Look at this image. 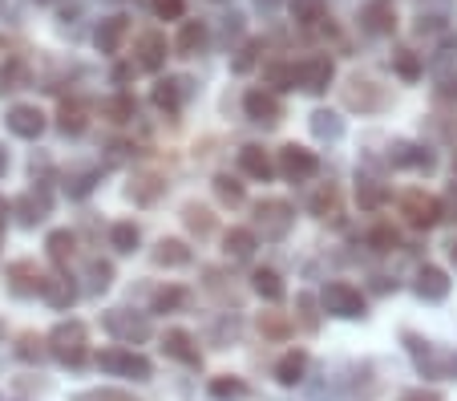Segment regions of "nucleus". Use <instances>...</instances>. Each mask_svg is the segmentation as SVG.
<instances>
[{
    "label": "nucleus",
    "mask_w": 457,
    "mask_h": 401,
    "mask_svg": "<svg viewBox=\"0 0 457 401\" xmlns=\"http://www.w3.org/2000/svg\"><path fill=\"white\" fill-rule=\"evenodd\" d=\"M337 203H340L337 187H332V183H324V187H320L316 195H312V203H308V207H312V215L328 219V215H337Z\"/></svg>",
    "instance_id": "nucleus-40"
},
{
    "label": "nucleus",
    "mask_w": 457,
    "mask_h": 401,
    "mask_svg": "<svg viewBox=\"0 0 457 401\" xmlns=\"http://www.w3.org/2000/svg\"><path fill=\"white\" fill-rule=\"evenodd\" d=\"M162 191H166V183L158 175H138L134 179V187H129V199L134 203H154Z\"/></svg>",
    "instance_id": "nucleus-38"
},
{
    "label": "nucleus",
    "mask_w": 457,
    "mask_h": 401,
    "mask_svg": "<svg viewBox=\"0 0 457 401\" xmlns=\"http://www.w3.org/2000/svg\"><path fill=\"white\" fill-rule=\"evenodd\" d=\"M356 199H361V207H380V203H385V187L377 183V179H361V183H356Z\"/></svg>",
    "instance_id": "nucleus-45"
},
{
    "label": "nucleus",
    "mask_w": 457,
    "mask_h": 401,
    "mask_svg": "<svg viewBox=\"0 0 457 401\" xmlns=\"http://www.w3.org/2000/svg\"><path fill=\"white\" fill-rule=\"evenodd\" d=\"M110 284H113V268H110V263H102V260L89 263V292H105Z\"/></svg>",
    "instance_id": "nucleus-49"
},
{
    "label": "nucleus",
    "mask_w": 457,
    "mask_h": 401,
    "mask_svg": "<svg viewBox=\"0 0 457 401\" xmlns=\"http://www.w3.org/2000/svg\"><path fill=\"white\" fill-rule=\"evenodd\" d=\"M401 215L425 231V227H433L441 219V203L425 191H409V195H401Z\"/></svg>",
    "instance_id": "nucleus-13"
},
{
    "label": "nucleus",
    "mask_w": 457,
    "mask_h": 401,
    "mask_svg": "<svg viewBox=\"0 0 457 401\" xmlns=\"http://www.w3.org/2000/svg\"><path fill=\"white\" fill-rule=\"evenodd\" d=\"M303 373H308V353L303 349H292V353L279 357V365H276V381L279 385H300Z\"/></svg>",
    "instance_id": "nucleus-28"
},
{
    "label": "nucleus",
    "mask_w": 457,
    "mask_h": 401,
    "mask_svg": "<svg viewBox=\"0 0 457 401\" xmlns=\"http://www.w3.org/2000/svg\"><path fill=\"white\" fill-rule=\"evenodd\" d=\"M41 297H45V305H53L57 313H65V308L78 300V288H73V280H70V272L61 268V272H53V276H45V288H41Z\"/></svg>",
    "instance_id": "nucleus-19"
},
{
    "label": "nucleus",
    "mask_w": 457,
    "mask_h": 401,
    "mask_svg": "<svg viewBox=\"0 0 457 401\" xmlns=\"http://www.w3.org/2000/svg\"><path fill=\"white\" fill-rule=\"evenodd\" d=\"M401 340H405V349L417 357V369H421V377H429V381H457V349H437L433 340L417 337V332H401Z\"/></svg>",
    "instance_id": "nucleus-1"
},
{
    "label": "nucleus",
    "mask_w": 457,
    "mask_h": 401,
    "mask_svg": "<svg viewBox=\"0 0 457 401\" xmlns=\"http://www.w3.org/2000/svg\"><path fill=\"white\" fill-rule=\"evenodd\" d=\"M279 175L284 179H292V183H308V179H316L320 175V158H316V150H308V146H295V142H287L284 150H279Z\"/></svg>",
    "instance_id": "nucleus-7"
},
{
    "label": "nucleus",
    "mask_w": 457,
    "mask_h": 401,
    "mask_svg": "<svg viewBox=\"0 0 457 401\" xmlns=\"http://www.w3.org/2000/svg\"><path fill=\"white\" fill-rule=\"evenodd\" d=\"M150 13L158 21H182L187 17V0H150Z\"/></svg>",
    "instance_id": "nucleus-47"
},
{
    "label": "nucleus",
    "mask_w": 457,
    "mask_h": 401,
    "mask_svg": "<svg viewBox=\"0 0 457 401\" xmlns=\"http://www.w3.org/2000/svg\"><path fill=\"white\" fill-rule=\"evenodd\" d=\"M182 305H187V288H179V284L154 292V313H174V308H182Z\"/></svg>",
    "instance_id": "nucleus-44"
},
{
    "label": "nucleus",
    "mask_w": 457,
    "mask_h": 401,
    "mask_svg": "<svg viewBox=\"0 0 457 401\" xmlns=\"http://www.w3.org/2000/svg\"><path fill=\"white\" fill-rule=\"evenodd\" d=\"M292 223H295V215H292V207H287L284 199H263V203H255V236H263V239H284L287 231H292Z\"/></svg>",
    "instance_id": "nucleus-5"
},
{
    "label": "nucleus",
    "mask_w": 457,
    "mask_h": 401,
    "mask_svg": "<svg viewBox=\"0 0 457 401\" xmlns=\"http://www.w3.org/2000/svg\"><path fill=\"white\" fill-rule=\"evenodd\" d=\"M162 353L166 357H174V361H182V365H190V369L203 365V353H199V345H195V337H190L187 329H166Z\"/></svg>",
    "instance_id": "nucleus-17"
},
{
    "label": "nucleus",
    "mask_w": 457,
    "mask_h": 401,
    "mask_svg": "<svg viewBox=\"0 0 457 401\" xmlns=\"http://www.w3.org/2000/svg\"><path fill=\"white\" fill-rule=\"evenodd\" d=\"M295 308H300V324H303V329H308V332H316V300H312L308 297V292H303V297L300 300H295Z\"/></svg>",
    "instance_id": "nucleus-53"
},
{
    "label": "nucleus",
    "mask_w": 457,
    "mask_h": 401,
    "mask_svg": "<svg viewBox=\"0 0 457 401\" xmlns=\"http://www.w3.org/2000/svg\"><path fill=\"white\" fill-rule=\"evenodd\" d=\"M89 126V110L81 102H61L57 110V130L61 134H70V138H78V134H86Z\"/></svg>",
    "instance_id": "nucleus-26"
},
{
    "label": "nucleus",
    "mask_w": 457,
    "mask_h": 401,
    "mask_svg": "<svg viewBox=\"0 0 457 401\" xmlns=\"http://www.w3.org/2000/svg\"><path fill=\"white\" fill-rule=\"evenodd\" d=\"M182 219H187V227L195 236H211V231H215V215H211L207 207H199V203H190V207L182 211Z\"/></svg>",
    "instance_id": "nucleus-39"
},
{
    "label": "nucleus",
    "mask_w": 457,
    "mask_h": 401,
    "mask_svg": "<svg viewBox=\"0 0 457 401\" xmlns=\"http://www.w3.org/2000/svg\"><path fill=\"white\" fill-rule=\"evenodd\" d=\"M45 340H49V357L53 361H61V365H70V369L86 365V357H89V332H86V324H81V321H61Z\"/></svg>",
    "instance_id": "nucleus-2"
},
{
    "label": "nucleus",
    "mask_w": 457,
    "mask_h": 401,
    "mask_svg": "<svg viewBox=\"0 0 457 401\" xmlns=\"http://www.w3.org/2000/svg\"><path fill=\"white\" fill-rule=\"evenodd\" d=\"M187 97H190V81L187 78H162L154 86V94H150V102L158 105L162 113H182V105H187Z\"/></svg>",
    "instance_id": "nucleus-16"
},
{
    "label": "nucleus",
    "mask_w": 457,
    "mask_h": 401,
    "mask_svg": "<svg viewBox=\"0 0 457 401\" xmlns=\"http://www.w3.org/2000/svg\"><path fill=\"white\" fill-rule=\"evenodd\" d=\"M0 337H4V324H0Z\"/></svg>",
    "instance_id": "nucleus-61"
},
{
    "label": "nucleus",
    "mask_w": 457,
    "mask_h": 401,
    "mask_svg": "<svg viewBox=\"0 0 457 401\" xmlns=\"http://www.w3.org/2000/svg\"><path fill=\"white\" fill-rule=\"evenodd\" d=\"M259 332H263V337H271V340H284L287 332H292V324H287L284 316H276V313H263V316H259Z\"/></svg>",
    "instance_id": "nucleus-48"
},
{
    "label": "nucleus",
    "mask_w": 457,
    "mask_h": 401,
    "mask_svg": "<svg viewBox=\"0 0 457 401\" xmlns=\"http://www.w3.org/2000/svg\"><path fill=\"white\" fill-rule=\"evenodd\" d=\"M388 163L397 166V171H425L429 175L433 166H437V158H433V150L417 146V142H393L388 146Z\"/></svg>",
    "instance_id": "nucleus-14"
},
{
    "label": "nucleus",
    "mask_w": 457,
    "mask_h": 401,
    "mask_svg": "<svg viewBox=\"0 0 457 401\" xmlns=\"http://www.w3.org/2000/svg\"><path fill=\"white\" fill-rule=\"evenodd\" d=\"M166 37L158 33V29H150V33H142L138 41H134V70H146V73H158L166 65Z\"/></svg>",
    "instance_id": "nucleus-10"
},
{
    "label": "nucleus",
    "mask_w": 457,
    "mask_h": 401,
    "mask_svg": "<svg viewBox=\"0 0 457 401\" xmlns=\"http://www.w3.org/2000/svg\"><path fill=\"white\" fill-rule=\"evenodd\" d=\"M255 247H259V236L251 231V227H231V231L223 236L227 260H251V255H255Z\"/></svg>",
    "instance_id": "nucleus-24"
},
{
    "label": "nucleus",
    "mask_w": 457,
    "mask_h": 401,
    "mask_svg": "<svg viewBox=\"0 0 457 401\" xmlns=\"http://www.w3.org/2000/svg\"><path fill=\"white\" fill-rule=\"evenodd\" d=\"M25 86H29L25 57H4V65H0V94H12V89H25Z\"/></svg>",
    "instance_id": "nucleus-32"
},
{
    "label": "nucleus",
    "mask_w": 457,
    "mask_h": 401,
    "mask_svg": "<svg viewBox=\"0 0 457 401\" xmlns=\"http://www.w3.org/2000/svg\"><path fill=\"white\" fill-rule=\"evenodd\" d=\"M332 78H337V62L328 53H316V57L300 62V89H308V94H324L332 86Z\"/></svg>",
    "instance_id": "nucleus-11"
},
{
    "label": "nucleus",
    "mask_w": 457,
    "mask_h": 401,
    "mask_svg": "<svg viewBox=\"0 0 457 401\" xmlns=\"http://www.w3.org/2000/svg\"><path fill=\"white\" fill-rule=\"evenodd\" d=\"M345 102L353 105V110H377L380 94L372 89L369 78H353V81H348V89H345Z\"/></svg>",
    "instance_id": "nucleus-30"
},
{
    "label": "nucleus",
    "mask_w": 457,
    "mask_h": 401,
    "mask_svg": "<svg viewBox=\"0 0 457 401\" xmlns=\"http://www.w3.org/2000/svg\"><path fill=\"white\" fill-rule=\"evenodd\" d=\"M102 324L113 340H121V345H142V340H150V321L138 313H129V308H110Z\"/></svg>",
    "instance_id": "nucleus-6"
},
{
    "label": "nucleus",
    "mask_w": 457,
    "mask_h": 401,
    "mask_svg": "<svg viewBox=\"0 0 457 401\" xmlns=\"http://www.w3.org/2000/svg\"><path fill=\"white\" fill-rule=\"evenodd\" d=\"M138 244H142V231H138V223H134V219H121V223L110 227V247H113V252L129 255Z\"/></svg>",
    "instance_id": "nucleus-31"
},
{
    "label": "nucleus",
    "mask_w": 457,
    "mask_h": 401,
    "mask_svg": "<svg viewBox=\"0 0 457 401\" xmlns=\"http://www.w3.org/2000/svg\"><path fill=\"white\" fill-rule=\"evenodd\" d=\"M287 9L300 29H316L328 21V0H287Z\"/></svg>",
    "instance_id": "nucleus-25"
},
{
    "label": "nucleus",
    "mask_w": 457,
    "mask_h": 401,
    "mask_svg": "<svg viewBox=\"0 0 457 401\" xmlns=\"http://www.w3.org/2000/svg\"><path fill=\"white\" fill-rule=\"evenodd\" d=\"M369 247H372V252H393V247H401L397 227H393V223H377L369 231Z\"/></svg>",
    "instance_id": "nucleus-41"
},
{
    "label": "nucleus",
    "mask_w": 457,
    "mask_h": 401,
    "mask_svg": "<svg viewBox=\"0 0 457 401\" xmlns=\"http://www.w3.org/2000/svg\"><path fill=\"white\" fill-rule=\"evenodd\" d=\"M9 211H12V203L0 199V231H4V223H9Z\"/></svg>",
    "instance_id": "nucleus-56"
},
{
    "label": "nucleus",
    "mask_w": 457,
    "mask_h": 401,
    "mask_svg": "<svg viewBox=\"0 0 457 401\" xmlns=\"http://www.w3.org/2000/svg\"><path fill=\"white\" fill-rule=\"evenodd\" d=\"M12 211H17V219H21V227H37L45 215H49V191H25L17 203H12Z\"/></svg>",
    "instance_id": "nucleus-22"
},
{
    "label": "nucleus",
    "mask_w": 457,
    "mask_h": 401,
    "mask_svg": "<svg viewBox=\"0 0 457 401\" xmlns=\"http://www.w3.org/2000/svg\"><path fill=\"white\" fill-rule=\"evenodd\" d=\"M417 297L421 300H429V305H441V300L449 297V276L441 268H429V263H425L421 272H417Z\"/></svg>",
    "instance_id": "nucleus-21"
},
{
    "label": "nucleus",
    "mask_w": 457,
    "mask_h": 401,
    "mask_svg": "<svg viewBox=\"0 0 457 401\" xmlns=\"http://www.w3.org/2000/svg\"><path fill=\"white\" fill-rule=\"evenodd\" d=\"M268 81L276 89H295V86H300V65H287V62L268 65Z\"/></svg>",
    "instance_id": "nucleus-42"
},
{
    "label": "nucleus",
    "mask_w": 457,
    "mask_h": 401,
    "mask_svg": "<svg viewBox=\"0 0 457 401\" xmlns=\"http://www.w3.org/2000/svg\"><path fill=\"white\" fill-rule=\"evenodd\" d=\"M4 280H9V292H12V297H21V300L41 297V288H45V276L37 272V263H33V260H17V263H9Z\"/></svg>",
    "instance_id": "nucleus-12"
},
{
    "label": "nucleus",
    "mask_w": 457,
    "mask_h": 401,
    "mask_svg": "<svg viewBox=\"0 0 457 401\" xmlns=\"http://www.w3.org/2000/svg\"><path fill=\"white\" fill-rule=\"evenodd\" d=\"M73 401H138V397L126 389H89V393H78Z\"/></svg>",
    "instance_id": "nucleus-52"
},
{
    "label": "nucleus",
    "mask_w": 457,
    "mask_h": 401,
    "mask_svg": "<svg viewBox=\"0 0 457 401\" xmlns=\"http://www.w3.org/2000/svg\"><path fill=\"white\" fill-rule=\"evenodd\" d=\"M4 126H9V134L33 142V138L45 134V113L37 110V105H12V110L4 113Z\"/></svg>",
    "instance_id": "nucleus-15"
},
{
    "label": "nucleus",
    "mask_w": 457,
    "mask_h": 401,
    "mask_svg": "<svg viewBox=\"0 0 457 401\" xmlns=\"http://www.w3.org/2000/svg\"><path fill=\"white\" fill-rule=\"evenodd\" d=\"M401 401H441V393H433V389H409Z\"/></svg>",
    "instance_id": "nucleus-55"
},
{
    "label": "nucleus",
    "mask_w": 457,
    "mask_h": 401,
    "mask_svg": "<svg viewBox=\"0 0 457 401\" xmlns=\"http://www.w3.org/2000/svg\"><path fill=\"white\" fill-rule=\"evenodd\" d=\"M239 171L251 179H259V183H268V179H276L279 166L271 163V155L263 146H243L239 150Z\"/></svg>",
    "instance_id": "nucleus-20"
},
{
    "label": "nucleus",
    "mask_w": 457,
    "mask_h": 401,
    "mask_svg": "<svg viewBox=\"0 0 457 401\" xmlns=\"http://www.w3.org/2000/svg\"><path fill=\"white\" fill-rule=\"evenodd\" d=\"M211 4H223V0H211Z\"/></svg>",
    "instance_id": "nucleus-62"
},
{
    "label": "nucleus",
    "mask_w": 457,
    "mask_h": 401,
    "mask_svg": "<svg viewBox=\"0 0 457 401\" xmlns=\"http://www.w3.org/2000/svg\"><path fill=\"white\" fill-rule=\"evenodd\" d=\"M437 97H445V102H453V97H457V73H449V78H441Z\"/></svg>",
    "instance_id": "nucleus-54"
},
{
    "label": "nucleus",
    "mask_w": 457,
    "mask_h": 401,
    "mask_svg": "<svg viewBox=\"0 0 457 401\" xmlns=\"http://www.w3.org/2000/svg\"><path fill=\"white\" fill-rule=\"evenodd\" d=\"M361 29L369 37H393L397 33V0H369L361 9Z\"/></svg>",
    "instance_id": "nucleus-9"
},
{
    "label": "nucleus",
    "mask_w": 457,
    "mask_h": 401,
    "mask_svg": "<svg viewBox=\"0 0 457 401\" xmlns=\"http://www.w3.org/2000/svg\"><path fill=\"white\" fill-rule=\"evenodd\" d=\"M393 73H397L401 81H409V86H413V81L425 78V57L417 49H397V53H393Z\"/></svg>",
    "instance_id": "nucleus-29"
},
{
    "label": "nucleus",
    "mask_w": 457,
    "mask_h": 401,
    "mask_svg": "<svg viewBox=\"0 0 457 401\" xmlns=\"http://www.w3.org/2000/svg\"><path fill=\"white\" fill-rule=\"evenodd\" d=\"M449 255H453V263H457V244H453V247H449Z\"/></svg>",
    "instance_id": "nucleus-59"
},
{
    "label": "nucleus",
    "mask_w": 457,
    "mask_h": 401,
    "mask_svg": "<svg viewBox=\"0 0 457 401\" xmlns=\"http://www.w3.org/2000/svg\"><path fill=\"white\" fill-rule=\"evenodd\" d=\"M243 110H247V118L251 122H259V126H276L279 118H284V102H279L271 89H263V86H255V89L243 94Z\"/></svg>",
    "instance_id": "nucleus-8"
},
{
    "label": "nucleus",
    "mask_w": 457,
    "mask_h": 401,
    "mask_svg": "<svg viewBox=\"0 0 457 401\" xmlns=\"http://www.w3.org/2000/svg\"><path fill=\"white\" fill-rule=\"evenodd\" d=\"M312 134H316V138L337 142L340 134H345V118H340V113H332V110H316V113H312Z\"/></svg>",
    "instance_id": "nucleus-37"
},
{
    "label": "nucleus",
    "mask_w": 457,
    "mask_h": 401,
    "mask_svg": "<svg viewBox=\"0 0 457 401\" xmlns=\"http://www.w3.org/2000/svg\"><path fill=\"white\" fill-rule=\"evenodd\" d=\"M251 288H255V297L271 300V305L287 297V288H284V276H279L276 268H255V276H251Z\"/></svg>",
    "instance_id": "nucleus-27"
},
{
    "label": "nucleus",
    "mask_w": 457,
    "mask_h": 401,
    "mask_svg": "<svg viewBox=\"0 0 457 401\" xmlns=\"http://www.w3.org/2000/svg\"><path fill=\"white\" fill-rule=\"evenodd\" d=\"M211 393H215V397H243L247 385H243L239 377H215V381H211Z\"/></svg>",
    "instance_id": "nucleus-51"
},
{
    "label": "nucleus",
    "mask_w": 457,
    "mask_h": 401,
    "mask_svg": "<svg viewBox=\"0 0 457 401\" xmlns=\"http://www.w3.org/2000/svg\"><path fill=\"white\" fill-rule=\"evenodd\" d=\"M207 25L203 21H182L179 37H174V49H179V57H199L203 49H207Z\"/></svg>",
    "instance_id": "nucleus-23"
},
{
    "label": "nucleus",
    "mask_w": 457,
    "mask_h": 401,
    "mask_svg": "<svg viewBox=\"0 0 457 401\" xmlns=\"http://www.w3.org/2000/svg\"><path fill=\"white\" fill-rule=\"evenodd\" d=\"M215 195L227 203V207H239L243 203V183H235L231 175H219L215 179Z\"/></svg>",
    "instance_id": "nucleus-46"
},
{
    "label": "nucleus",
    "mask_w": 457,
    "mask_h": 401,
    "mask_svg": "<svg viewBox=\"0 0 457 401\" xmlns=\"http://www.w3.org/2000/svg\"><path fill=\"white\" fill-rule=\"evenodd\" d=\"M45 247H49V260L57 263V268H65V263L73 260V247H78V236L73 231H49V239H45Z\"/></svg>",
    "instance_id": "nucleus-33"
},
{
    "label": "nucleus",
    "mask_w": 457,
    "mask_h": 401,
    "mask_svg": "<svg viewBox=\"0 0 457 401\" xmlns=\"http://www.w3.org/2000/svg\"><path fill=\"white\" fill-rule=\"evenodd\" d=\"M134 113H138V102H134L129 94H113V97H105L102 102V118H110V122H118V126L129 122Z\"/></svg>",
    "instance_id": "nucleus-36"
},
{
    "label": "nucleus",
    "mask_w": 457,
    "mask_h": 401,
    "mask_svg": "<svg viewBox=\"0 0 457 401\" xmlns=\"http://www.w3.org/2000/svg\"><path fill=\"white\" fill-rule=\"evenodd\" d=\"M255 9L259 13H271V9H279V0H255Z\"/></svg>",
    "instance_id": "nucleus-57"
},
{
    "label": "nucleus",
    "mask_w": 457,
    "mask_h": 401,
    "mask_svg": "<svg viewBox=\"0 0 457 401\" xmlns=\"http://www.w3.org/2000/svg\"><path fill=\"white\" fill-rule=\"evenodd\" d=\"M4 175H9V150L0 146V179H4Z\"/></svg>",
    "instance_id": "nucleus-58"
},
{
    "label": "nucleus",
    "mask_w": 457,
    "mask_h": 401,
    "mask_svg": "<svg viewBox=\"0 0 457 401\" xmlns=\"http://www.w3.org/2000/svg\"><path fill=\"white\" fill-rule=\"evenodd\" d=\"M97 369H105L113 377H134V381H150L154 377V365L134 349H102L97 353Z\"/></svg>",
    "instance_id": "nucleus-4"
},
{
    "label": "nucleus",
    "mask_w": 457,
    "mask_h": 401,
    "mask_svg": "<svg viewBox=\"0 0 457 401\" xmlns=\"http://www.w3.org/2000/svg\"><path fill=\"white\" fill-rule=\"evenodd\" d=\"M94 187H97V171H86V175H73L70 183H65V191H70V199H86Z\"/></svg>",
    "instance_id": "nucleus-50"
},
{
    "label": "nucleus",
    "mask_w": 457,
    "mask_h": 401,
    "mask_svg": "<svg viewBox=\"0 0 457 401\" xmlns=\"http://www.w3.org/2000/svg\"><path fill=\"white\" fill-rule=\"evenodd\" d=\"M129 37V17H105L102 25L94 29V45H97V53H105V57H113V53L121 49V41Z\"/></svg>",
    "instance_id": "nucleus-18"
},
{
    "label": "nucleus",
    "mask_w": 457,
    "mask_h": 401,
    "mask_svg": "<svg viewBox=\"0 0 457 401\" xmlns=\"http://www.w3.org/2000/svg\"><path fill=\"white\" fill-rule=\"evenodd\" d=\"M154 263L158 268H182V263H190V247L182 239H158Z\"/></svg>",
    "instance_id": "nucleus-34"
},
{
    "label": "nucleus",
    "mask_w": 457,
    "mask_h": 401,
    "mask_svg": "<svg viewBox=\"0 0 457 401\" xmlns=\"http://www.w3.org/2000/svg\"><path fill=\"white\" fill-rule=\"evenodd\" d=\"M320 305H324L328 316H340V321H361V316L369 313L364 292L356 288V284H348V280H332L328 288L320 292Z\"/></svg>",
    "instance_id": "nucleus-3"
},
{
    "label": "nucleus",
    "mask_w": 457,
    "mask_h": 401,
    "mask_svg": "<svg viewBox=\"0 0 457 401\" xmlns=\"http://www.w3.org/2000/svg\"><path fill=\"white\" fill-rule=\"evenodd\" d=\"M37 4H57V0H37Z\"/></svg>",
    "instance_id": "nucleus-60"
},
{
    "label": "nucleus",
    "mask_w": 457,
    "mask_h": 401,
    "mask_svg": "<svg viewBox=\"0 0 457 401\" xmlns=\"http://www.w3.org/2000/svg\"><path fill=\"white\" fill-rule=\"evenodd\" d=\"M12 353H17L25 365H41V361L49 357V340L37 337V332H21V337H17V349H12Z\"/></svg>",
    "instance_id": "nucleus-35"
},
{
    "label": "nucleus",
    "mask_w": 457,
    "mask_h": 401,
    "mask_svg": "<svg viewBox=\"0 0 457 401\" xmlns=\"http://www.w3.org/2000/svg\"><path fill=\"white\" fill-rule=\"evenodd\" d=\"M259 53H263V41H243V49L231 57V70L235 73H251L259 62Z\"/></svg>",
    "instance_id": "nucleus-43"
}]
</instances>
